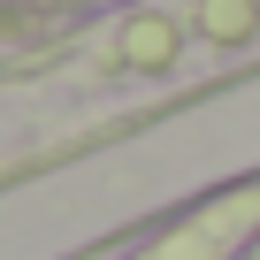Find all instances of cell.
<instances>
[{
	"label": "cell",
	"instance_id": "6da1fadb",
	"mask_svg": "<svg viewBox=\"0 0 260 260\" xmlns=\"http://www.w3.org/2000/svg\"><path fill=\"white\" fill-rule=\"evenodd\" d=\"M237 260H260V230H252V237H245V245H237Z\"/></svg>",
	"mask_w": 260,
	"mask_h": 260
}]
</instances>
